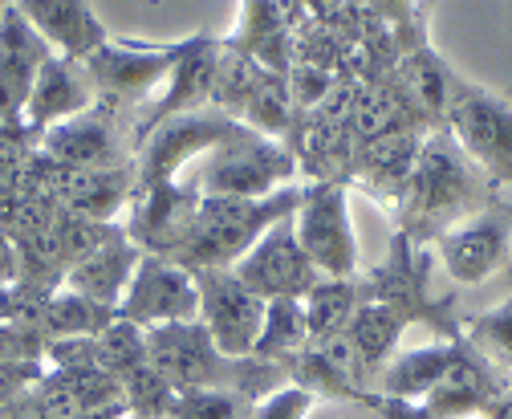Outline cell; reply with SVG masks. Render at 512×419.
<instances>
[{
    "label": "cell",
    "mask_w": 512,
    "mask_h": 419,
    "mask_svg": "<svg viewBox=\"0 0 512 419\" xmlns=\"http://www.w3.org/2000/svg\"><path fill=\"white\" fill-rule=\"evenodd\" d=\"M496 204V192L488 175L460 151V143L447 135V127L431 131L419 147V159L407 175V184L395 200L399 208V228L411 245H435L447 228L460 220L484 212Z\"/></svg>",
    "instance_id": "cell-1"
},
{
    "label": "cell",
    "mask_w": 512,
    "mask_h": 419,
    "mask_svg": "<svg viewBox=\"0 0 512 419\" xmlns=\"http://www.w3.org/2000/svg\"><path fill=\"white\" fill-rule=\"evenodd\" d=\"M147 358L171 383V391L216 387V391H232V395H244L248 403H256L289 383V375L281 367L261 363V358H228L200 322L151 326Z\"/></svg>",
    "instance_id": "cell-2"
},
{
    "label": "cell",
    "mask_w": 512,
    "mask_h": 419,
    "mask_svg": "<svg viewBox=\"0 0 512 419\" xmlns=\"http://www.w3.org/2000/svg\"><path fill=\"white\" fill-rule=\"evenodd\" d=\"M297 208H301V184H289L265 200L204 196L183 249L175 253V265H183L187 273L191 269H232L273 224L297 216Z\"/></svg>",
    "instance_id": "cell-3"
},
{
    "label": "cell",
    "mask_w": 512,
    "mask_h": 419,
    "mask_svg": "<svg viewBox=\"0 0 512 419\" xmlns=\"http://www.w3.org/2000/svg\"><path fill=\"white\" fill-rule=\"evenodd\" d=\"M297 155L277 143L256 135L252 127H244L236 139L212 147L208 155H200L191 163L179 184L196 188L200 196H228V200H265L281 188L293 184L297 175Z\"/></svg>",
    "instance_id": "cell-4"
},
{
    "label": "cell",
    "mask_w": 512,
    "mask_h": 419,
    "mask_svg": "<svg viewBox=\"0 0 512 419\" xmlns=\"http://www.w3.org/2000/svg\"><path fill=\"white\" fill-rule=\"evenodd\" d=\"M427 265H431V253L411 245L403 232H395L391 257L358 273L362 302L395 310L407 326H427L435 342H464V322L456 314V297H435L427 289Z\"/></svg>",
    "instance_id": "cell-5"
},
{
    "label": "cell",
    "mask_w": 512,
    "mask_h": 419,
    "mask_svg": "<svg viewBox=\"0 0 512 419\" xmlns=\"http://www.w3.org/2000/svg\"><path fill=\"white\" fill-rule=\"evenodd\" d=\"M443 127L460 143V151L488 175L492 192L500 196V188L512 184V102L460 78Z\"/></svg>",
    "instance_id": "cell-6"
},
{
    "label": "cell",
    "mask_w": 512,
    "mask_h": 419,
    "mask_svg": "<svg viewBox=\"0 0 512 419\" xmlns=\"http://www.w3.org/2000/svg\"><path fill=\"white\" fill-rule=\"evenodd\" d=\"M293 232L322 277H354L358 273V236L350 224V204H346L342 179H309L301 188V208L293 216Z\"/></svg>",
    "instance_id": "cell-7"
},
{
    "label": "cell",
    "mask_w": 512,
    "mask_h": 419,
    "mask_svg": "<svg viewBox=\"0 0 512 419\" xmlns=\"http://www.w3.org/2000/svg\"><path fill=\"white\" fill-rule=\"evenodd\" d=\"M240 131H244V123H236V118H228L212 106L167 118V123L143 143V155L135 163V196L147 188H159V184H179V175L200 155L236 139Z\"/></svg>",
    "instance_id": "cell-8"
},
{
    "label": "cell",
    "mask_w": 512,
    "mask_h": 419,
    "mask_svg": "<svg viewBox=\"0 0 512 419\" xmlns=\"http://www.w3.org/2000/svg\"><path fill=\"white\" fill-rule=\"evenodd\" d=\"M191 281H196L200 293L196 322L212 334V342L228 358H252L269 302H261L232 269H191Z\"/></svg>",
    "instance_id": "cell-9"
},
{
    "label": "cell",
    "mask_w": 512,
    "mask_h": 419,
    "mask_svg": "<svg viewBox=\"0 0 512 419\" xmlns=\"http://www.w3.org/2000/svg\"><path fill=\"white\" fill-rule=\"evenodd\" d=\"M183 53V41L175 45H143V41H106L94 49L82 66L94 94L110 106L118 102H143L159 82L171 78L175 62Z\"/></svg>",
    "instance_id": "cell-10"
},
{
    "label": "cell",
    "mask_w": 512,
    "mask_h": 419,
    "mask_svg": "<svg viewBox=\"0 0 512 419\" xmlns=\"http://www.w3.org/2000/svg\"><path fill=\"white\" fill-rule=\"evenodd\" d=\"M196 314H200V293H196L191 273L167 257L143 253L131 285H126L118 302V318L151 330V326H171V322H196Z\"/></svg>",
    "instance_id": "cell-11"
},
{
    "label": "cell",
    "mask_w": 512,
    "mask_h": 419,
    "mask_svg": "<svg viewBox=\"0 0 512 419\" xmlns=\"http://www.w3.org/2000/svg\"><path fill=\"white\" fill-rule=\"evenodd\" d=\"M232 273L261 297V302H277V297H301L317 285V273L313 269V261L305 257V249H301V241H297V232H293V216L289 220H281V224H273L261 241H256L236 265H232Z\"/></svg>",
    "instance_id": "cell-12"
},
{
    "label": "cell",
    "mask_w": 512,
    "mask_h": 419,
    "mask_svg": "<svg viewBox=\"0 0 512 419\" xmlns=\"http://www.w3.org/2000/svg\"><path fill=\"white\" fill-rule=\"evenodd\" d=\"M508 241H512V220L508 208L496 200L492 208L447 228L435 241V253L456 285H480L488 273H496L508 261Z\"/></svg>",
    "instance_id": "cell-13"
},
{
    "label": "cell",
    "mask_w": 512,
    "mask_h": 419,
    "mask_svg": "<svg viewBox=\"0 0 512 419\" xmlns=\"http://www.w3.org/2000/svg\"><path fill=\"white\" fill-rule=\"evenodd\" d=\"M216 62H220V41H212L204 33L183 41V53H179V62H175V70L167 78V90L151 102V110L139 118V127H135V143L139 147L167 123V118H179V114L212 106Z\"/></svg>",
    "instance_id": "cell-14"
},
{
    "label": "cell",
    "mask_w": 512,
    "mask_h": 419,
    "mask_svg": "<svg viewBox=\"0 0 512 419\" xmlns=\"http://www.w3.org/2000/svg\"><path fill=\"white\" fill-rule=\"evenodd\" d=\"M200 192L187 188V184H159L135 196L131 204V224H126V236L155 257L175 261V253L183 249L191 220L200 212Z\"/></svg>",
    "instance_id": "cell-15"
},
{
    "label": "cell",
    "mask_w": 512,
    "mask_h": 419,
    "mask_svg": "<svg viewBox=\"0 0 512 419\" xmlns=\"http://www.w3.org/2000/svg\"><path fill=\"white\" fill-rule=\"evenodd\" d=\"M41 151L49 159H57L61 167H78V171H106V167H126V151L118 147V131H114V106L110 102H94L90 110L66 118L41 135Z\"/></svg>",
    "instance_id": "cell-16"
},
{
    "label": "cell",
    "mask_w": 512,
    "mask_h": 419,
    "mask_svg": "<svg viewBox=\"0 0 512 419\" xmlns=\"http://www.w3.org/2000/svg\"><path fill=\"white\" fill-rule=\"evenodd\" d=\"M45 57L49 45L33 33V25L13 5L0 9V127L25 123V106Z\"/></svg>",
    "instance_id": "cell-17"
},
{
    "label": "cell",
    "mask_w": 512,
    "mask_h": 419,
    "mask_svg": "<svg viewBox=\"0 0 512 419\" xmlns=\"http://www.w3.org/2000/svg\"><path fill=\"white\" fill-rule=\"evenodd\" d=\"M13 9L33 25L49 53L66 62H86L94 49L106 45V29L86 0H13Z\"/></svg>",
    "instance_id": "cell-18"
},
{
    "label": "cell",
    "mask_w": 512,
    "mask_h": 419,
    "mask_svg": "<svg viewBox=\"0 0 512 419\" xmlns=\"http://www.w3.org/2000/svg\"><path fill=\"white\" fill-rule=\"evenodd\" d=\"M94 102H98V94H94L90 78L82 74V66L49 53L41 62V70H37V82H33V94H29V106H25V127L41 139L49 127L90 110Z\"/></svg>",
    "instance_id": "cell-19"
},
{
    "label": "cell",
    "mask_w": 512,
    "mask_h": 419,
    "mask_svg": "<svg viewBox=\"0 0 512 419\" xmlns=\"http://www.w3.org/2000/svg\"><path fill=\"white\" fill-rule=\"evenodd\" d=\"M508 379L512 375L496 371L488 358H480L464 338L460 350H456V363L447 367V375L435 383V391L423 399V407H427L431 419H456V415H468V411H484L508 387Z\"/></svg>",
    "instance_id": "cell-20"
},
{
    "label": "cell",
    "mask_w": 512,
    "mask_h": 419,
    "mask_svg": "<svg viewBox=\"0 0 512 419\" xmlns=\"http://www.w3.org/2000/svg\"><path fill=\"white\" fill-rule=\"evenodd\" d=\"M423 131H391V135H378V139H366V143H354V159H350V175L366 192H374L378 200L395 204L407 175L419 159V147H423Z\"/></svg>",
    "instance_id": "cell-21"
},
{
    "label": "cell",
    "mask_w": 512,
    "mask_h": 419,
    "mask_svg": "<svg viewBox=\"0 0 512 419\" xmlns=\"http://www.w3.org/2000/svg\"><path fill=\"white\" fill-rule=\"evenodd\" d=\"M57 204L98 224H114L126 204H135V163L106 167V171H78L66 167L57 184Z\"/></svg>",
    "instance_id": "cell-22"
},
{
    "label": "cell",
    "mask_w": 512,
    "mask_h": 419,
    "mask_svg": "<svg viewBox=\"0 0 512 419\" xmlns=\"http://www.w3.org/2000/svg\"><path fill=\"white\" fill-rule=\"evenodd\" d=\"M139 261H143V249L122 232V236H114L110 245H102L94 257H86L74 269H66V289L90 297V302H98V306L118 310V302H122L126 285H131Z\"/></svg>",
    "instance_id": "cell-23"
},
{
    "label": "cell",
    "mask_w": 512,
    "mask_h": 419,
    "mask_svg": "<svg viewBox=\"0 0 512 419\" xmlns=\"http://www.w3.org/2000/svg\"><path fill=\"white\" fill-rule=\"evenodd\" d=\"M456 350H460V342H427L419 350L395 354L378 375V395L423 403L435 391V383L447 375V367L456 363Z\"/></svg>",
    "instance_id": "cell-24"
},
{
    "label": "cell",
    "mask_w": 512,
    "mask_h": 419,
    "mask_svg": "<svg viewBox=\"0 0 512 419\" xmlns=\"http://www.w3.org/2000/svg\"><path fill=\"white\" fill-rule=\"evenodd\" d=\"M114 318H118V310L98 306V302H90V297H82V293L61 285V289H53L45 302L37 306L33 326L41 330L45 342L49 338H98Z\"/></svg>",
    "instance_id": "cell-25"
},
{
    "label": "cell",
    "mask_w": 512,
    "mask_h": 419,
    "mask_svg": "<svg viewBox=\"0 0 512 419\" xmlns=\"http://www.w3.org/2000/svg\"><path fill=\"white\" fill-rule=\"evenodd\" d=\"M358 273L354 277H317V285L301 297V302H305V322H309V338L346 334V326L358 314V306H366L362 289H358Z\"/></svg>",
    "instance_id": "cell-26"
},
{
    "label": "cell",
    "mask_w": 512,
    "mask_h": 419,
    "mask_svg": "<svg viewBox=\"0 0 512 419\" xmlns=\"http://www.w3.org/2000/svg\"><path fill=\"white\" fill-rule=\"evenodd\" d=\"M309 346V322H305V302L297 297H277V302L265 306V326L261 338H256L252 358L261 363H273L285 371V363L293 354H301Z\"/></svg>",
    "instance_id": "cell-27"
},
{
    "label": "cell",
    "mask_w": 512,
    "mask_h": 419,
    "mask_svg": "<svg viewBox=\"0 0 512 419\" xmlns=\"http://www.w3.org/2000/svg\"><path fill=\"white\" fill-rule=\"evenodd\" d=\"M403 330H407V322H403L395 310L366 302V306H358V314L350 318L346 338H350V346L358 350V358L366 363V371L378 379V375H382V367L391 363V354H395V346H399Z\"/></svg>",
    "instance_id": "cell-28"
},
{
    "label": "cell",
    "mask_w": 512,
    "mask_h": 419,
    "mask_svg": "<svg viewBox=\"0 0 512 419\" xmlns=\"http://www.w3.org/2000/svg\"><path fill=\"white\" fill-rule=\"evenodd\" d=\"M122 232H126V224H98V220H86V216L66 212V208H57V220H53V241H57V253H61V265L66 269L94 257L102 245H110Z\"/></svg>",
    "instance_id": "cell-29"
},
{
    "label": "cell",
    "mask_w": 512,
    "mask_h": 419,
    "mask_svg": "<svg viewBox=\"0 0 512 419\" xmlns=\"http://www.w3.org/2000/svg\"><path fill=\"white\" fill-rule=\"evenodd\" d=\"M464 338H468V346L480 358H488L496 371L512 375V289H508V302L504 306H496V310L464 322Z\"/></svg>",
    "instance_id": "cell-30"
},
{
    "label": "cell",
    "mask_w": 512,
    "mask_h": 419,
    "mask_svg": "<svg viewBox=\"0 0 512 419\" xmlns=\"http://www.w3.org/2000/svg\"><path fill=\"white\" fill-rule=\"evenodd\" d=\"M147 363V330L135 322L114 318L102 334H98V367L110 371L114 379L131 375L135 367Z\"/></svg>",
    "instance_id": "cell-31"
},
{
    "label": "cell",
    "mask_w": 512,
    "mask_h": 419,
    "mask_svg": "<svg viewBox=\"0 0 512 419\" xmlns=\"http://www.w3.org/2000/svg\"><path fill=\"white\" fill-rule=\"evenodd\" d=\"M122 403L135 419H167V407L175 403L171 383L151 367V358L143 367H135L131 375H122Z\"/></svg>",
    "instance_id": "cell-32"
},
{
    "label": "cell",
    "mask_w": 512,
    "mask_h": 419,
    "mask_svg": "<svg viewBox=\"0 0 512 419\" xmlns=\"http://www.w3.org/2000/svg\"><path fill=\"white\" fill-rule=\"evenodd\" d=\"M167 419H252V403L232 391L191 387V391H175Z\"/></svg>",
    "instance_id": "cell-33"
},
{
    "label": "cell",
    "mask_w": 512,
    "mask_h": 419,
    "mask_svg": "<svg viewBox=\"0 0 512 419\" xmlns=\"http://www.w3.org/2000/svg\"><path fill=\"white\" fill-rule=\"evenodd\" d=\"M313 403H317V395H309L297 383H285L273 395L252 403V419H305L313 411Z\"/></svg>",
    "instance_id": "cell-34"
},
{
    "label": "cell",
    "mask_w": 512,
    "mask_h": 419,
    "mask_svg": "<svg viewBox=\"0 0 512 419\" xmlns=\"http://www.w3.org/2000/svg\"><path fill=\"white\" fill-rule=\"evenodd\" d=\"M45 338L29 322H0V363H25V358H41Z\"/></svg>",
    "instance_id": "cell-35"
},
{
    "label": "cell",
    "mask_w": 512,
    "mask_h": 419,
    "mask_svg": "<svg viewBox=\"0 0 512 419\" xmlns=\"http://www.w3.org/2000/svg\"><path fill=\"white\" fill-rule=\"evenodd\" d=\"M45 371L49 367L41 363V358H25V363H0V407L25 399L45 379Z\"/></svg>",
    "instance_id": "cell-36"
},
{
    "label": "cell",
    "mask_w": 512,
    "mask_h": 419,
    "mask_svg": "<svg viewBox=\"0 0 512 419\" xmlns=\"http://www.w3.org/2000/svg\"><path fill=\"white\" fill-rule=\"evenodd\" d=\"M366 407L378 415V419H431L423 403H411V399H391V395H370Z\"/></svg>",
    "instance_id": "cell-37"
},
{
    "label": "cell",
    "mask_w": 512,
    "mask_h": 419,
    "mask_svg": "<svg viewBox=\"0 0 512 419\" xmlns=\"http://www.w3.org/2000/svg\"><path fill=\"white\" fill-rule=\"evenodd\" d=\"M21 277V265H17V245L9 232H0V285H13Z\"/></svg>",
    "instance_id": "cell-38"
},
{
    "label": "cell",
    "mask_w": 512,
    "mask_h": 419,
    "mask_svg": "<svg viewBox=\"0 0 512 419\" xmlns=\"http://www.w3.org/2000/svg\"><path fill=\"white\" fill-rule=\"evenodd\" d=\"M484 411H488V419H512V379H508V387H504Z\"/></svg>",
    "instance_id": "cell-39"
},
{
    "label": "cell",
    "mask_w": 512,
    "mask_h": 419,
    "mask_svg": "<svg viewBox=\"0 0 512 419\" xmlns=\"http://www.w3.org/2000/svg\"><path fill=\"white\" fill-rule=\"evenodd\" d=\"M456 419H488V411H468V415H456Z\"/></svg>",
    "instance_id": "cell-40"
},
{
    "label": "cell",
    "mask_w": 512,
    "mask_h": 419,
    "mask_svg": "<svg viewBox=\"0 0 512 419\" xmlns=\"http://www.w3.org/2000/svg\"><path fill=\"white\" fill-rule=\"evenodd\" d=\"M9 5H13V0H0V9H9Z\"/></svg>",
    "instance_id": "cell-41"
},
{
    "label": "cell",
    "mask_w": 512,
    "mask_h": 419,
    "mask_svg": "<svg viewBox=\"0 0 512 419\" xmlns=\"http://www.w3.org/2000/svg\"><path fill=\"white\" fill-rule=\"evenodd\" d=\"M431 5H435V0H423V9H431Z\"/></svg>",
    "instance_id": "cell-42"
},
{
    "label": "cell",
    "mask_w": 512,
    "mask_h": 419,
    "mask_svg": "<svg viewBox=\"0 0 512 419\" xmlns=\"http://www.w3.org/2000/svg\"><path fill=\"white\" fill-rule=\"evenodd\" d=\"M504 208H508V220H512V204H504Z\"/></svg>",
    "instance_id": "cell-43"
},
{
    "label": "cell",
    "mask_w": 512,
    "mask_h": 419,
    "mask_svg": "<svg viewBox=\"0 0 512 419\" xmlns=\"http://www.w3.org/2000/svg\"><path fill=\"white\" fill-rule=\"evenodd\" d=\"M118 419H135V415H118Z\"/></svg>",
    "instance_id": "cell-44"
}]
</instances>
